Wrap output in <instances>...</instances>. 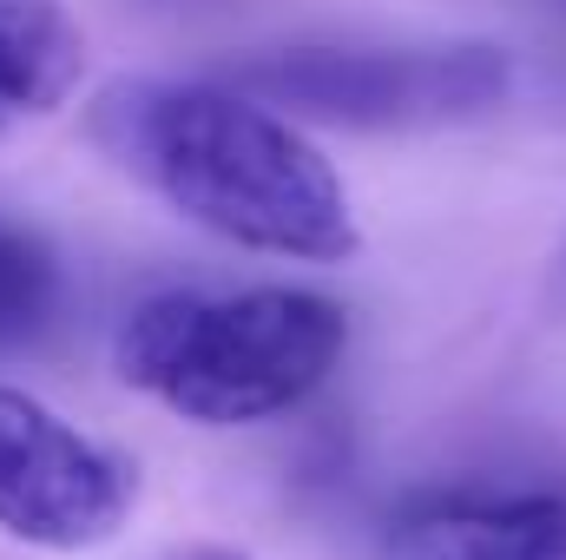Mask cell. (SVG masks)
I'll use <instances>...</instances> for the list:
<instances>
[{
	"mask_svg": "<svg viewBox=\"0 0 566 560\" xmlns=\"http://www.w3.org/2000/svg\"><path fill=\"white\" fill-rule=\"evenodd\" d=\"M133 501L139 481L126 455L0 383V535L46 554H86L133 521Z\"/></svg>",
	"mask_w": 566,
	"mask_h": 560,
	"instance_id": "obj_4",
	"label": "cell"
},
{
	"mask_svg": "<svg viewBox=\"0 0 566 560\" xmlns=\"http://www.w3.org/2000/svg\"><path fill=\"white\" fill-rule=\"evenodd\" d=\"M178 560H251V554H238V548H198V554H178Z\"/></svg>",
	"mask_w": 566,
	"mask_h": 560,
	"instance_id": "obj_8",
	"label": "cell"
},
{
	"mask_svg": "<svg viewBox=\"0 0 566 560\" xmlns=\"http://www.w3.org/2000/svg\"><path fill=\"white\" fill-rule=\"evenodd\" d=\"M349 317L323 290H165L145 297L113 336L126 390L198 428H251L303 409L343 363Z\"/></svg>",
	"mask_w": 566,
	"mask_h": 560,
	"instance_id": "obj_2",
	"label": "cell"
},
{
	"mask_svg": "<svg viewBox=\"0 0 566 560\" xmlns=\"http://www.w3.org/2000/svg\"><path fill=\"white\" fill-rule=\"evenodd\" d=\"M60 303H66L60 258L46 251L40 231L0 211V356L33 350L60 323Z\"/></svg>",
	"mask_w": 566,
	"mask_h": 560,
	"instance_id": "obj_7",
	"label": "cell"
},
{
	"mask_svg": "<svg viewBox=\"0 0 566 560\" xmlns=\"http://www.w3.org/2000/svg\"><path fill=\"white\" fill-rule=\"evenodd\" d=\"M369 560H566V481H454L402 501Z\"/></svg>",
	"mask_w": 566,
	"mask_h": 560,
	"instance_id": "obj_5",
	"label": "cell"
},
{
	"mask_svg": "<svg viewBox=\"0 0 566 560\" xmlns=\"http://www.w3.org/2000/svg\"><path fill=\"white\" fill-rule=\"evenodd\" d=\"M93 145L185 225L296 265L356 258V205L316 139L238 80H113Z\"/></svg>",
	"mask_w": 566,
	"mask_h": 560,
	"instance_id": "obj_1",
	"label": "cell"
},
{
	"mask_svg": "<svg viewBox=\"0 0 566 560\" xmlns=\"http://www.w3.org/2000/svg\"><path fill=\"white\" fill-rule=\"evenodd\" d=\"M231 80L290 120L349 133L474 126L514 93V53L494 40H402V46H277L231 66Z\"/></svg>",
	"mask_w": 566,
	"mask_h": 560,
	"instance_id": "obj_3",
	"label": "cell"
},
{
	"mask_svg": "<svg viewBox=\"0 0 566 560\" xmlns=\"http://www.w3.org/2000/svg\"><path fill=\"white\" fill-rule=\"evenodd\" d=\"M80 60L86 40L60 0H0V133L66 106Z\"/></svg>",
	"mask_w": 566,
	"mask_h": 560,
	"instance_id": "obj_6",
	"label": "cell"
}]
</instances>
